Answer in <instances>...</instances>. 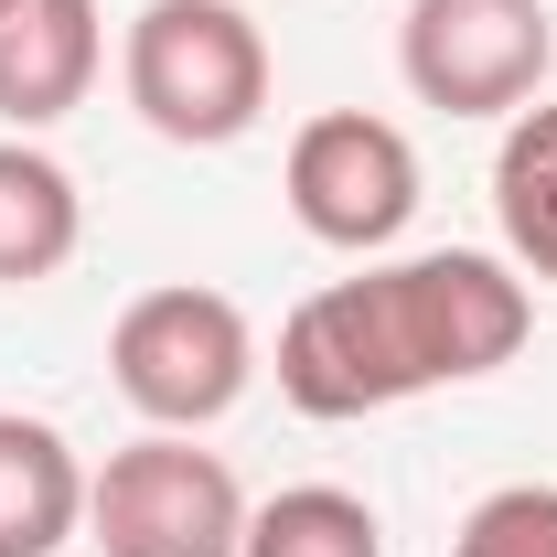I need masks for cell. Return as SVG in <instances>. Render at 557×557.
I'll return each mask as SVG.
<instances>
[{
  "mask_svg": "<svg viewBox=\"0 0 557 557\" xmlns=\"http://www.w3.org/2000/svg\"><path fill=\"white\" fill-rule=\"evenodd\" d=\"M525 333H536V289L515 258H483V247L386 258L364 278L311 289L278 322V397L300 418H375L429 386H472L515 364Z\"/></svg>",
  "mask_w": 557,
  "mask_h": 557,
  "instance_id": "cell-1",
  "label": "cell"
},
{
  "mask_svg": "<svg viewBox=\"0 0 557 557\" xmlns=\"http://www.w3.org/2000/svg\"><path fill=\"white\" fill-rule=\"evenodd\" d=\"M139 129L172 150H225L269 119V33L236 0H139L129 44H119Z\"/></svg>",
  "mask_w": 557,
  "mask_h": 557,
  "instance_id": "cell-2",
  "label": "cell"
},
{
  "mask_svg": "<svg viewBox=\"0 0 557 557\" xmlns=\"http://www.w3.org/2000/svg\"><path fill=\"white\" fill-rule=\"evenodd\" d=\"M108 375L150 429H214L258 386V333L247 311L205 289V278H172V289H139L108 333Z\"/></svg>",
  "mask_w": 557,
  "mask_h": 557,
  "instance_id": "cell-3",
  "label": "cell"
},
{
  "mask_svg": "<svg viewBox=\"0 0 557 557\" xmlns=\"http://www.w3.org/2000/svg\"><path fill=\"white\" fill-rule=\"evenodd\" d=\"M86 547L97 557H236L247 547V483L194 429H150L86 472Z\"/></svg>",
  "mask_w": 557,
  "mask_h": 557,
  "instance_id": "cell-4",
  "label": "cell"
},
{
  "mask_svg": "<svg viewBox=\"0 0 557 557\" xmlns=\"http://www.w3.org/2000/svg\"><path fill=\"white\" fill-rule=\"evenodd\" d=\"M557 22L547 0H408L397 22V75L440 119H515L547 97Z\"/></svg>",
  "mask_w": 557,
  "mask_h": 557,
  "instance_id": "cell-5",
  "label": "cell"
},
{
  "mask_svg": "<svg viewBox=\"0 0 557 557\" xmlns=\"http://www.w3.org/2000/svg\"><path fill=\"white\" fill-rule=\"evenodd\" d=\"M278 194L300 214V236H322L344 258H375V247H397L418 225V150L375 108H322V119H300V139H289Z\"/></svg>",
  "mask_w": 557,
  "mask_h": 557,
  "instance_id": "cell-6",
  "label": "cell"
},
{
  "mask_svg": "<svg viewBox=\"0 0 557 557\" xmlns=\"http://www.w3.org/2000/svg\"><path fill=\"white\" fill-rule=\"evenodd\" d=\"M108 65V22L97 0H11L0 11V129L33 139L86 108V86Z\"/></svg>",
  "mask_w": 557,
  "mask_h": 557,
  "instance_id": "cell-7",
  "label": "cell"
},
{
  "mask_svg": "<svg viewBox=\"0 0 557 557\" xmlns=\"http://www.w3.org/2000/svg\"><path fill=\"white\" fill-rule=\"evenodd\" d=\"M86 536V461L54 418L0 408V557H54Z\"/></svg>",
  "mask_w": 557,
  "mask_h": 557,
  "instance_id": "cell-8",
  "label": "cell"
},
{
  "mask_svg": "<svg viewBox=\"0 0 557 557\" xmlns=\"http://www.w3.org/2000/svg\"><path fill=\"white\" fill-rule=\"evenodd\" d=\"M86 247V194L44 139L0 129V289H33Z\"/></svg>",
  "mask_w": 557,
  "mask_h": 557,
  "instance_id": "cell-9",
  "label": "cell"
},
{
  "mask_svg": "<svg viewBox=\"0 0 557 557\" xmlns=\"http://www.w3.org/2000/svg\"><path fill=\"white\" fill-rule=\"evenodd\" d=\"M493 225H504V258L557 289V97H536V108L504 119V150H493Z\"/></svg>",
  "mask_w": 557,
  "mask_h": 557,
  "instance_id": "cell-10",
  "label": "cell"
},
{
  "mask_svg": "<svg viewBox=\"0 0 557 557\" xmlns=\"http://www.w3.org/2000/svg\"><path fill=\"white\" fill-rule=\"evenodd\" d=\"M236 557H386V525L344 483H289L269 504H247V547Z\"/></svg>",
  "mask_w": 557,
  "mask_h": 557,
  "instance_id": "cell-11",
  "label": "cell"
},
{
  "mask_svg": "<svg viewBox=\"0 0 557 557\" xmlns=\"http://www.w3.org/2000/svg\"><path fill=\"white\" fill-rule=\"evenodd\" d=\"M450 557H557V483H493L461 515Z\"/></svg>",
  "mask_w": 557,
  "mask_h": 557,
  "instance_id": "cell-12",
  "label": "cell"
},
{
  "mask_svg": "<svg viewBox=\"0 0 557 557\" xmlns=\"http://www.w3.org/2000/svg\"><path fill=\"white\" fill-rule=\"evenodd\" d=\"M0 11H11V0H0Z\"/></svg>",
  "mask_w": 557,
  "mask_h": 557,
  "instance_id": "cell-13",
  "label": "cell"
}]
</instances>
